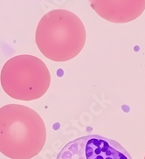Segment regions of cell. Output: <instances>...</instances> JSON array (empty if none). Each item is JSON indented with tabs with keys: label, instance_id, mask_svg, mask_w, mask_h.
Here are the masks:
<instances>
[{
	"label": "cell",
	"instance_id": "6da1fadb",
	"mask_svg": "<svg viewBox=\"0 0 145 159\" xmlns=\"http://www.w3.org/2000/svg\"><path fill=\"white\" fill-rule=\"evenodd\" d=\"M47 141V129L35 110L20 104L0 108V152L11 159H31Z\"/></svg>",
	"mask_w": 145,
	"mask_h": 159
},
{
	"label": "cell",
	"instance_id": "7a4b0ae2",
	"mask_svg": "<svg viewBox=\"0 0 145 159\" xmlns=\"http://www.w3.org/2000/svg\"><path fill=\"white\" fill-rule=\"evenodd\" d=\"M86 38L83 22L77 15L67 10L56 9L47 12L39 20L35 41L48 60L65 62L80 53Z\"/></svg>",
	"mask_w": 145,
	"mask_h": 159
},
{
	"label": "cell",
	"instance_id": "3957f363",
	"mask_svg": "<svg viewBox=\"0 0 145 159\" xmlns=\"http://www.w3.org/2000/svg\"><path fill=\"white\" fill-rule=\"evenodd\" d=\"M0 82L10 97L30 102L47 93L51 84V75L40 59L21 54L5 62L0 74Z\"/></svg>",
	"mask_w": 145,
	"mask_h": 159
},
{
	"label": "cell",
	"instance_id": "277c9868",
	"mask_svg": "<svg viewBox=\"0 0 145 159\" xmlns=\"http://www.w3.org/2000/svg\"><path fill=\"white\" fill-rule=\"evenodd\" d=\"M56 159H133L116 141L99 135L76 138L66 144Z\"/></svg>",
	"mask_w": 145,
	"mask_h": 159
},
{
	"label": "cell",
	"instance_id": "5b68a950",
	"mask_svg": "<svg viewBox=\"0 0 145 159\" xmlns=\"http://www.w3.org/2000/svg\"><path fill=\"white\" fill-rule=\"evenodd\" d=\"M100 17L112 23H128L137 19L145 10L144 1H91Z\"/></svg>",
	"mask_w": 145,
	"mask_h": 159
},
{
	"label": "cell",
	"instance_id": "8992f818",
	"mask_svg": "<svg viewBox=\"0 0 145 159\" xmlns=\"http://www.w3.org/2000/svg\"><path fill=\"white\" fill-rule=\"evenodd\" d=\"M144 159H145V156H144Z\"/></svg>",
	"mask_w": 145,
	"mask_h": 159
}]
</instances>
